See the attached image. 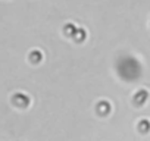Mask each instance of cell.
<instances>
[{"instance_id": "6da1fadb", "label": "cell", "mask_w": 150, "mask_h": 141, "mask_svg": "<svg viewBox=\"0 0 150 141\" xmlns=\"http://www.w3.org/2000/svg\"><path fill=\"white\" fill-rule=\"evenodd\" d=\"M12 102H13L15 106H18L21 109H25L30 104V97L27 94H24V93H16V94H13Z\"/></svg>"}, {"instance_id": "7a4b0ae2", "label": "cell", "mask_w": 150, "mask_h": 141, "mask_svg": "<svg viewBox=\"0 0 150 141\" xmlns=\"http://www.w3.org/2000/svg\"><path fill=\"white\" fill-rule=\"evenodd\" d=\"M147 99H149V93H147L146 90H140V91H137L135 96H134V103L138 104V106H141V104H144V103L147 102Z\"/></svg>"}, {"instance_id": "3957f363", "label": "cell", "mask_w": 150, "mask_h": 141, "mask_svg": "<svg viewBox=\"0 0 150 141\" xmlns=\"http://www.w3.org/2000/svg\"><path fill=\"white\" fill-rule=\"evenodd\" d=\"M97 112H99V115H103V116L108 115L110 112V104L108 102H100L97 104Z\"/></svg>"}, {"instance_id": "277c9868", "label": "cell", "mask_w": 150, "mask_h": 141, "mask_svg": "<svg viewBox=\"0 0 150 141\" xmlns=\"http://www.w3.org/2000/svg\"><path fill=\"white\" fill-rule=\"evenodd\" d=\"M72 37H74V40L77 41V43H83V41L86 40V30H83V28H77Z\"/></svg>"}, {"instance_id": "5b68a950", "label": "cell", "mask_w": 150, "mask_h": 141, "mask_svg": "<svg viewBox=\"0 0 150 141\" xmlns=\"http://www.w3.org/2000/svg\"><path fill=\"white\" fill-rule=\"evenodd\" d=\"M41 59H43V54H41L40 50H33V51H31V54H30V60H31L33 63H40Z\"/></svg>"}, {"instance_id": "8992f818", "label": "cell", "mask_w": 150, "mask_h": 141, "mask_svg": "<svg viewBox=\"0 0 150 141\" xmlns=\"http://www.w3.org/2000/svg\"><path fill=\"white\" fill-rule=\"evenodd\" d=\"M138 129H140L141 132H149V131H150V122L146 121V119H143V121L138 123Z\"/></svg>"}, {"instance_id": "52a82bcc", "label": "cell", "mask_w": 150, "mask_h": 141, "mask_svg": "<svg viewBox=\"0 0 150 141\" xmlns=\"http://www.w3.org/2000/svg\"><path fill=\"white\" fill-rule=\"evenodd\" d=\"M75 30H77V27H75L74 24H66V25H65V28H63L65 34H66V35H69V37H72V35H74Z\"/></svg>"}]
</instances>
